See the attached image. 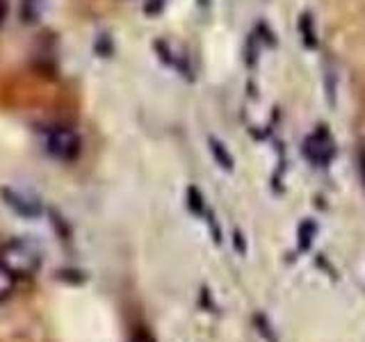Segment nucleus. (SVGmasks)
Returning <instances> with one entry per match:
<instances>
[{"label": "nucleus", "instance_id": "obj_1", "mask_svg": "<svg viewBox=\"0 0 365 342\" xmlns=\"http://www.w3.org/2000/svg\"><path fill=\"white\" fill-rule=\"evenodd\" d=\"M0 265L16 281L32 279L43 265V251L30 237H11L0 247Z\"/></svg>", "mask_w": 365, "mask_h": 342}, {"label": "nucleus", "instance_id": "obj_2", "mask_svg": "<svg viewBox=\"0 0 365 342\" xmlns=\"http://www.w3.org/2000/svg\"><path fill=\"white\" fill-rule=\"evenodd\" d=\"M43 148L57 162H73L83 153V137L68 125H53L43 133Z\"/></svg>", "mask_w": 365, "mask_h": 342}, {"label": "nucleus", "instance_id": "obj_3", "mask_svg": "<svg viewBox=\"0 0 365 342\" xmlns=\"http://www.w3.org/2000/svg\"><path fill=\"white\" fill-rule=\"evenodd\" d=\"M0 199H3V203L11 212L19 217H26V219H37V217H41V212H43L41 199L30 190L5 185V187H0Z\"/></svg>", "mask_w": 365, "mask_h": 342}, {"label": "nucleus", "instance_id": "obj_4", "mask_svg": "<svg viewBox=\"0 0 365 342\" xmlns=\"http://www.w3.org/2000/svg\"><path fill=\"white\" fill-rule=\"evenodd\" d=\"M155 53L163 62H167L171 68H176L178 73L182 76H190L192 71V64H190V55L187 51L182 48L178 41H171V39H160L155 41Z\"/></svg>", "mask_w": 365, "mask_h": 342}, {"label": "nucleus", "instance_id": "obj_5", "mask_svg": "<svg viewBox=\"0 0 365 342\" xmlns=\"http://www.w3.org/2000/svg\"><path fill=\"white\" fill-rule=\"evenodd\" d=\"M304 151L315 165H324L331 157V153H334V146H331V140H329L327 133H315L306 140Z\"/></svg>", "mask_w": 365, "mask_h": 342}, {"label": "nucleus", "instance_id": "obj_6", "mask_svg": "<svg viewBox=\"0 0 365 342\" xmlns=\"http://www.w3.org/2000/svg\"><path fill=\"white\" fill-rule=\"evenodd\" d=\"M43 14V0H21V19L26 23L39 21Z\"/></svg>", "mask_w": 365, "mask_h": 342}, {"label": "nucleus", "instance_id": "obj_7", "mask_svg": "<svg viewBox=\"0 0 365 342\" xmlns=\"http://www.w3.org/2000/svg\"><path fill=\"white\" fill-rule=\"evenodd\" d=\"M16 279L11 276V274L0 265V304H5L11 294H14V290H16Z\"/></svg>", "mask_w": 365, "mask_h": 342}, {"label": "nucleus", "instance_id": "obj_8", "mask_svg": "<svg viewBox=\"0 0 365 342\" xmlns=\"http://www.w3.org/2000/svg\"><path fill=\"white\" fill-rule=\"evenodd\" d=\"M210 151H212V155L220 160V165L222 167H226V169H231L233 167V157L226 153V148H224V144H220L217 140H210Z\"/></svg>", "mask_w": 365, "mask_h": 342}, {"label": "nucleus", "instance_id": "obj_9", "mask_svg": "<svg viewBox=\"0 0 365 342\" xmlns=\"http://www.w3.org/2000/svg\"><path fill=\"white\" fill-rule=\"evenodd\" d=\"M133 342H155V340H153V336L148 333L146 328H137L135 336H133Z\"/></svg>", "mask_w": 365, "mask_h": 342}, {"label": "nucleus", "instance_id": "obj_10", "mask_svg": "<svg viewBox=\"0 0 365 342\" xmlns=\"http://www.w3.org/2000/svg\"><path fill=\"white\" fill-rule=\"evenodd\" d=\"M5 16H7V0H0V23L5 21Z\"/></svg>", "mask_w": 365, "mask_h": 342}, {"label": "nucleus", "instance_id": "obj_11", "mask_svg": "<svg viewBox=\"0 0 365 342\" xmlns=\"http://www.w3.org/2000/svg\"><path fill=\"white\" fill-rule=\"evenodd\" d=\"M361 174H363V180H365V153L361 155Z\"/></svg>", "mask_w": 365, "mask_h": 342}]
</instances>
